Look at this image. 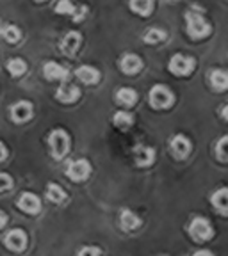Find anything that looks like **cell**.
Segmentation results:
<instances>
[{"mask_svg":"<svg viewBox=\"0 0 228 256\" xmlns=\"http://www.w3.org/2000/svg\"><path fill=\"white\" fill-rule=\"evenodd\" d=\"M185 20H187V34L192 40H203L210 34V25L203 16L198 12H185Z\"/></svg>","mask_w":228,"mask_h":256,"instance_id":"cell-1","label":"cell"},{"mask_svg":"<svg viewBox=\"0 0 228 256\" xmlns=\"http://www.w3.org/2000/svg\"><path fill=\"white\" fill-rule=\"evenodd\" d=\"M48 146H50V150H52L54 158H63L70 150L68 134L64 132V130H61V128L54 130V132L48 136Z\"/></svg>","mask_w":228,"mask_h":256,"instance_id":"cell-2","label":"cell"},{"mask_svg":"<svg viewBox=\"0 0 228 256\" xmlns=\"http://www.w3.org/2000/svg\"><path fill=\"white\" fill-rule=\"evenodd\" d=\"M173 92L166 86H155L150 91V105L153 108H168L173 105Z\"/></svg>","mask_w":228,"mask_h":256,"instance_id":"cell-3","label":"cell"},{"mask_svg":"<svg viewBox=\"0 0 228 256\" xmlns=\"http://www.w3.org/2000/svg\"><path fill=\"white\" fill-rule=\"evenodd\" d=\"M212 226L208 222L205 217H196V219H192L191 226H189V235L192 238L196 240V242H203V240H208L212 236Z\"/></svg>","mask_w":228,"mask_h":256,"instance_id":"cell-4","label":"cell"},{"mask_svg":"<svg viewBox=\"0 0 228 256\" xmlns=\"http://www.w3.org/2000/svg\"><path fill=\"white\" fill-rule=\"evenodd\" d=\"M194 70V60L187 56L176 54L171 60H169V72L176 76H187L191 75V72Z\"/></svg>","mask_w":228,"mask_h":256,"instance_id":"cell-5","label":"cell"},{"mask_svg":"<svg viewBox=\"0 0 228 256\" xmlns=\"http://www.w3.org/2000/svg\"><path fill=\"white\" fill-rule=\"evenodd\" d=\"M89 172H91V166L84 158L73 160V162L68 164V168H66V176L72 182H84L89 176Z\"/></svg>","mask_w":228,"mask_h":256,"instance_id":"cell-6","label":"cell"},{"mask_svg":"<svg viewBox=\"0 0 228 256\" xmlns=\"http://www.w3.org/2000/svg\"><path fill=\"white\" fill-rule=\"evenodd\" d=\"M169 152L175 158L182 160L191 153V142L185 136H175L169 142Z\"/></svg>","mask_w":228,"mask_h":256,"instance_id":"cell-7","label":"cell"},{"mask_svg":"<svg viewBox=\"0 0 228 256\" xmlns=\"http://www.w3.org/2000/svg\"><path fill=\"white\" fill-rule=\"evenodd\" d=\"M18 208H20V210H24L25 214H31V216H34V214L40 212L41 201H40V198H38L36 194H32V192H24V194L20 196V200H18Z\"/></svg>","mask_w":228,"mask_h":256,"instance_id":"cell-8","label":"cell"},{"mask_svg":"<svg viewBox=\"0 0 228 256\" xmlns=\"http://www.w3.org/2000/svg\"><path fill=\"white\" fill-rule=\"evenodd\" d=\"M134 160H136V164L139 166V168H148V166L153 164V160H155V152H153V148H150V146L139 144V146H136V150H134Z\"/></svg>","mask_w":228,"mask_h":256,"instance_id":"cell-9","label":"cell"},{"mask_svg":"<svg viewBox=\"0 0 228 256\" xmlns=\"http://www.w3.org/2000/svg\"><path fill=\"white\" fill-rule=\"evenodd\" d=\"M4 242H6V248L11 249V251H22L25 248V244H27V235L22 230H11L6 235Z\"/></svg>","mask_w":228,"mask_h":256,"instance_id":"cell-10","label":"cell"},{"mask_svg":"<svg viewBox=\"0 0 228 256\" xmlns=\"http://www.w3.org/2000/svg\"><path fill=\"white\" fill-rule=\"evenodd\" d=\"M32 118V105L29 102H18L11 107V120L15 123H25Z\"/></svg>","mask_w":228,"mask_h":256,"instance_id":"cell-11","label":"cell"},{"mask_svg":"<svg viewBox=\"0 0 228 256\" xmlns=\"http://www.w3.org/2000/svg\"><path fill=\"white\" fill-rule=\"evenodd\" d=\"M57 100H61L63 104H73V102L79 100L80 91L77 86L73 84H63L59 89H57Z\"/></svg>","mask_w":228,"mask_h":256,"instance_id":"cell-12","label":"cell"},{"mask_svg":"<svg viewBox=\"0 0 228 256\" xmlns=\"http://www.w3.org/2000/svg\"><path fill=\"white\" fill-rule=\"evenodd\" d=\"M43 73L48 80H66L70 76L68 70L57 62H47L43 68Z\"/></svg>","mask_w":228,"mask_h":256,"instance_id":"cell-13","label":"cell"},{"mask_svg":"<svg viewBox=\"0 0 228 256\" xmlns=\"http://www.w3.org/2000/svg\"><path fill=\"white\" fill-rule=\"evenodd\" d=\"M120 66H121V70H123V73L134 75V73H137L141 70L143 62H141V59L136 54H127V56H123V59H121Z\"/></svg>","mask_w":228,"mask_h":256,"instance_id":"cell-14","label":"cell"},{"mask_svg":"<svg viewBox=\"0 0 228 256\" xmlns=\"http://www.w3.org/2000/svg\"><path fill=\"white\" fill-rule=\"evenodd\" d=\"M77 76L84 84H96L100 80V72L96 68H93V66H80L77 70Z\"/></svg>","mask_w":228,"mask_h":256,"instance_id":"cell-15","label":"cell"},{"mask_svg":"<svg viewBox=\"0 0 228 256\" xmlns=\"http://www.w3.org/2000/svg\"><path fill=\"white\" fill-rule=\"evenodd\" d=\"M80 44V34L79 32H68L66 36H64L63 43H61V48H63V52L66 56H73L77 52V48Z\"/></svg>","mask_w":228,"mask_h":256,"instance_id":"cell-16","label":"cell"},{"mask_svg":"<svg viewBox=\"0 0 228 256\" xmlns=\"http://www.w3.org/2000/svg\"><path fill=\"white\" fill-rule=\"evenodd\" d=\"M137 100V92L130 88H121L116 92V102L123 107H132Z\"/></svg>","mask_w":228,"mask_h":256,"instance_id":"cell-17","label":"cell"},{"mask_svg":"<svg viewBox=\"0 0 228 256\" xmlns=\"http://www.w3.org/2000/svg\"><path fill=\"white\" fill-rule=\"evenodd\" d=\"M212 204L221 216H226V210H228V192H226V188L221 187L217 192H214Z\"/></svg>","mask_w":228,"mask_h":256,"instance_id":"cell-18","label":"cell"},{"mask_svg":"<svg viewBox=\"0 0 228 256\" xmlns=\"http://www.w3.org/2000/svg\"><path fill=\"white\" fill-rule=\"evenodd\" d=\"M120 224H121V228L123 230H127V232L130 230V232H132V230H136L137 226H139L141 220L134 212H130V210H123V212H121V217H120Z\"/></svg>","mask_w":228,"mask_h":256,"instance_id":"cell-19","label":"cell"},{"mask_svg":"<svg viewBox=\"0 0 228 256\" xmlns=\"http://www.w3.org/2000/svg\"><path fill=\"white\" fill-rule=\"evenodd\" d=\"M130 9L141 16H148L153 9V0H130Z\"/></svg>","mask_w":228,"mask_h":256,"instance_id":"cell-20","label":"cell"},{"mask_svg":"<svg viewBox=\"0 0 228 256\" xmlns=\"http://www.w3.org/2000/svg\"><path fill=\"white\" fill-rule=\"evenodd\" d=\"M210 84H212V88L216 89V91H224V89L228 88V76L226 73L223 72V70H216V72H212V75H210Z\"/></svg>","mask_w":228,"mask_h":256,"instance_id":"cell-21","label":"cell"},{"mask_svg":"<svg viewBox=\"0 0 228 256\" xmlns=\"http://www.w3.org/2000/svg\"><path fill=\"white\" fill-rule=\"evenodd\" d=\"M112 123L116 124L120 130H127V128L132 126L134 118H132V114H128V112H116L114 118H112Z\"/></svg>","mask_w":228,"mask_h":256,"instance_id":"cell-22","label":"cell"},{"mask_svg":"<svg viewBox=\"0 0 228 256\" xmlns=\"http://www.w3.org/2000/svg\"><path fill=\"white\" fill-rule=\"evenodd\" d=\"M47 198L52 201V203H63V201L66 200V192H64L59 185L50 184L47 188Z\"/></svg>","mask_w":228,"mask_h":256,"instance_id":"cell-23","label":"cell"},{"mask_svg":"<svg viewBox=\"0 0 228 256\" xmlns=\"http://www.w3.org/2000/svg\"><path fill=\"white\" fill-rule=\"evenodd\" d=\"M164 40H166V32L162 30V28H150V30L144 34V41L148 44H157Z\"/></svg>","mask_w":228,"mask_h":256,"instance_id":"cell-24","label":"cell"},{"mask_svg":"<svg viewBox=\"0 0 228 256\" xmlns=\"http://www.w3.org/2000/svg\"><path fill=\"white\" fill-rule=\"evenodd\" d=\"M8 70L13 76H22L25 73V70H27V64L22 59H13L8 62Z\"/></svg>","mask_w":228,"mask_h":256,"instance_id":"cell-25","label":"cell"},{"mask_svg":"<svg viewBox=\"0 0 228 256\" xmlns=\"http://www.w3.org/2000/svg\"><path fill=\"white\" fill-rule=\"evenodd\" d=\"M4 38H6V41H9V43H16V41L22 38L20 28L15 27V25H8V27L4 28Z\"/></svg>","mask_w":228,"mask_h":256,"instance_id":"cell-26","label":"cell"},{"mask_svg":"<svg viewBox=\"0 0 228 256\" xmlns=\"http://www.w3.org/2000/svg\"><path fill=\"white\" fill-rule=\"evenodd\" d=\"M73 11H75V6L70 0H59V4L56 6V12L59 14H73Z\"/></svg>","mask_w":228,"mask_h":256,"instance_id":"cell-27","label":"cell"},{"mask_svg":"<svg viewBox=\"0 0 228 256\" xmlns=\"http://www.w3.org/2000/svg\"><path fill=\"white\" fill-rule=\"evenodd\" d=\"M226 140H228L226 136L221 137L219 142H217V148H216V153H217V156H219L221 162H226Z\"/></svg>","mask_w":228,"mask_h":256,"instance_id":"cell-28","label":"cell"},{"mask_svg":"<svg viewBox=\"0 0 228 256\" xmlns=\"http://www.w3.org/2000/svg\"><path fill=\"white\" fill-rule=\"evenodd\" d=\"M11 187V176L6 174V172H0V192L8 190Z\"/></svg>","mask_w":228,"mask_h":256,"instance_id":"cell-29","label":"cell"},{"mask_svg":"<svg viewBox=\"0 0 228 256\" xmlns=\"http://www.w3.org/2000/svg\"><path fill=\"white\" fill-rule=\"evenodd\" d=\"M100 249L98 248H84V249H80L79 254H100Z\"/></svg>","mask_w":228,"mask_h":256,"instance_id":"cell-30","label":"cell"},{"mask_svg":"<svg viewBox=\"0 0 228 256\" xmlns=\"http://www.w3.org/2000/svg\"><path fill=\"white\" fill-rule=\"evenodd\" d=\"M6 156H8V150H6L4 144L0 142V162H2V160H4Z\"/></svg>","mask_w":228,"mask_h":256,"instance_id":"cell-31","label":"cell"},{"mask_svg":"<svg viewBox=\"0 0 228 256\" xmlns=\"http://www.w3.org/2000/svg\"><path fill=\"white\" fill-rule=\"evenodd\" d=\"M6 222H8V217H6V214L2 212V210H0V228H2V226H4Z\"/></svg>","mask_w":228,"mask_h":256,"instance_id":"cell-32","label":"cell"},{"mask_svg":"<svg viewBox=\"0 0 228 256\" xmlns=\"http://www.w3.org/2000/svg\"><path fill=\"white\" fill-rule=\"evenodd\" d=\"M226 112H228V107L224 105V107L221 108V116H223V120H226Z\"/></svg>","mask_w":228,"mask_h":256,"instance_id":"cell-33","label":"cell"},{"mask_svg":"<svg viewBox=\"0 0 228 256\" xmlns=\"http://www.w3.org/2000/svg\"><path fill=\"white\" fill-rule=\"evenodd\" d=\"M194 254H212V252H210V251H198V252H194Z\"/></svg>","mask_w":228,"mask_h":256,"instance_id":"cell-34","label":"cell"},{"mask_svg":"<svg viewBox=\"0 0 228 256\" xmlns=\"http://www.w3.org/2000/svg\"><path fill=\"white\" fill-rule=\"evenodd\" d=\"M36 2H45V0H36Z\"/></svg>","mask_w":228,"mask_h":256,"instance_id":"cell-35","label":"cell"}]
</instances>
